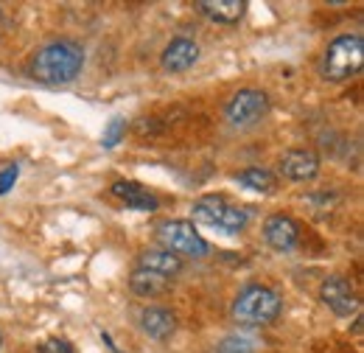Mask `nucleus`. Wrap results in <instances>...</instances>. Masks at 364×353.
<instances>
[{
    "label": "nucleus",
    "instance_id": "nucleus-1",
    "mask_svg": "<svg viewBox=\"0 0 364 353\" xmlns=\"http://www.w3.org/2000/svg\"><path fill=\"white\" fill-rule=\"evenodd\" d=\"M85 68V51L70 40L46 45L31 65V73L43 85H68L73 82Z\"/></svg>",
    "mask_w": 364,
    "mask_h": 353
},
{
    "label": "nucleus",
    "instance_id": "nucleus-2",
    "mask_svg": "<svg viewBox=\"0 0 364 353\" xmlns=\"http://www.w3.org/2000/svg\"><path fill=\"white\" fill-rule=\"evenodd\" d=\"M364 65V40L356 34H345L336 37L328 45L325 56H322V76L331 82H345L350 76H356Z\"/></svg>",
    "mask_w": 364,
    "mask_h": 353
},
{
    "label": "nucleus",
    "instance_id": "nucleus-3",
    "mask_svg": "<svg viewBox=\"0 0 364 353\" xmlns=\"http://www.w3.org/2000/svg\"><path fill=\"white\" fill-rule=\"evenodd\" d=\"M283 309L280 295L269 286H247L235 303H232V317L241 325H267L277 320V314Z\"/></svg>",
    "mask_w": 364,
    "mask_h": 353
},
{
    "label": "nucleus",
    "instance_id": "nucleus-4",
    "mask_svg": "<svg viewBox=\"0 0 364 353\" xmlns=\"http://www.w3.org/2000/svg\"><path fill=\"white\" fill-rule=\"evenodd\" d=\"M193 219L205 221L210 227H222V230L235 233V230H241L247 224L250 214L235 208V205H230L225 196H202L193 205Z\"/></svg>",
    "mask_w": 364,
    "mask_h": 353
},
{
    "label": "nucleus",
    "instance_id": "nucleus-5",
    "mask_svg": "<svg viewBox=\"0 0 364 353\" xmlns=\"http://www.w3.org/2000/svg\"><path fill=\"white\" fill-rule=\"evenodd\" d=\"M157 236H160L163 247L168 253H174V255H193V258H199V255L208 253V241L199 236V230L191 221H166V224H160Z\"/></svg>",
    "mask_w": 364,
    "mask_h": 353
},
{
    "label": "nucleus",
    "instance_id": "nucleus-6",
    "mask_svg": "<svg viewBox=\"0 0 364 353\" xmlns=\"http://www.w3.org/2000/svg\"><path fill=\"white\" fill-rule=\"evenodd\" d=\"M267 112H269V98L261 90H238L230 98L228 110H225V115H228L232 127H252Z\"/></svg>",
    "mask_w": 364,
    "mask_h": 353
},
{
    "label": "nucleus",
    "instance_id": "nucleus-7",
    "mask_svg": "<svg viewBox=\"0 0 364 353\" xmlns=\"http://www.w3.org/2000/svg\"><path fill=\"white\" fill-rule=\"evenodd\" d=\"M319 297L336 317H350L359 311V297H356L350 280H345V278H328L319 289Z\"/></svg>",
    "mask_w": 364,
    "mask_h": 353
},
{
    "label": "nucleus",
    "instance_id": "nucleus-8",
    "mask_svg": "<svg viewBox=\"0 0 364 353\" xmlns=\"http://www.w3.org/2000/svg\"><path fill=\"white\" fill-rule=\"evenodd\" d=\"M280 172L283 176L294 179V182H306L319 174V157L311 149H291L280 157Z\"/></svg>",
    "mask_w": 364,
    "mask_h": 353
},
{
    "label": "nucleus",
    "instance_id": "nucleus-9",
    "mask_svg": "<svg viewBox=\"0 0 364 353\" xmlns=\"http://www.w3.org/2000/svg\"><path fill=\"white\" fill-rule=\"evenodd\" d=\"M264 238H267V244H269L272 250L286 253V250L297 247V241H300V227H297V221L291 219V216L274 214V216H269L267 224H264Z\"/></svg>",
    "mask_w": 364,
    "mask_h": 353
},
{
    "label": "nucleus",
    "instance_id": "nucleus-10",
    "mask_svg": "<svg viewBox=\"0 0 364 353\" xmlns=\"http://www.w3.org/2000/svg\"><path fill=\"white\" fill-rule=\"evenodd\" d=\"M199 59V48L193 40H185V37H177L171 40V45L163 51V68L168 73H185L188 68H193V62Z\"/></svg>",
    "mask_w": 364,
    "mask_h": 353
},
{
    "label": "nucleus",
    "instance_id": "nucleus-11",
    "mask_svg": "<svg viewBox=\"0 0 364 353\" xmlns=\"http://www.w3.org/2000/svg\"><path fill=\"white\" fill-rule=\"evenodd\" d=\"M112 194L127 205V208H135V211H157V196L149 191V188H143V185H137V182H129V179H118L115 185H112Z\"/></svg>",
    "mask_w": 364,
    "mask_h": 353
},
{
    "label": "nucleus",
    "instance_id": "nucleus-12",
    "mask_svg": "<svg viewBox=\"0 0 364 353\" xmlns=\"http://www.w3.org/2000/svg\"><path fill=\"white\" fill-rule=\"evenodd\" d=\"M140 325H143V334L151 337V339H168L177 328V317L174 311L160 309V306H151L140 314Z\"/></svg>",
    "mask_w": 364,
    "mask_h": 353
},
{
    "label": "nucleus",
    "instance_id": "nucleus-13",
    "mask_svg": "<svg viewBox=\"0 0 364 353\" xmlns=\"http://www.w3.org/2000/svg\"><path fill=\"white\" fill-rule=\"evenodd\" d=\"M129 289L135 292L137 297H160L171 289V280L166 275H157V272H149V269H140L137 266L129 278Z\"/></svg>",
    "mask_w": 364,
    "mask_h": 353
},
{
    "label": "nucleus",
    "instance_id": "nucleus-14",
    "mask_svg": "<svg viewBox=\"0 0 364 353\" xmlns=\"http://www.w3.org/2000/svg\"><path fill=\"white\" fill-rule=\"evenodd\" d=\"M199 11L216 23H238L247 11L244 0H199Z\"/></svg>",
    "mask_w": 364,
    "mask_h": 353
},
{
    "label": "nucleus",
    "instance_id": "nucleus-15",
    "mask_svg": "<svg viewBox=\"0 0 364 353\" xmlns=\"http://www.w3.org/2000/svg\"><path fill=\"white\" fill-rule=\"evenodd\" d=\"M140 269H149V272H157V275H177L182 269V258H177L174 253L168 250H146L140 255Z\"/></svg>",
    "mask_w": 364,
    "mask_h": 353
},
{
    "label": "nucleus",
    "instance_id": "nucleus-16",
    "mask_svg": "<svg viewBox=\"0 0 364 353\" xmlns=\"http://www.w3.org/2000/svg\"><path fill=\"white\" fill-rule=\"evenodd\" d=\"M235 179L250 191H261V194H269L274 188V176L267 169H244L241 174H235Z\"/></svg>",
    "mask_w": 364,
    "mask_h": 353
},
{
    "label": "nucleus",
    "instance_id": "nucleus-17",
    "mask_svg": "<svg viewBox=\"0 0 364 353\" xmlns=\"http://www.w3.org/2000/svg\"><path fill=\"white\" fill-rule=\"evenodd\" d=\"M208 353H255V342L244 334H230L222 342H216Z\"/></svg>",
    "mask_w": 364,
    "mask_h": 353
},
{
    "label": "nucleus",
    "instance_id": "nucleus-18",
    "mask_svg": "<svg viewBox=\"0 0 364 353\" xmlns=\"http://www.w3.org/2000/svg\"><path fill=\"white\" fill-rule=\"evenodd\" d=\"M121 135H124V121H121V118H115V121L109 124L107 135H104V146H107V149H112V146L121 140Z\"/></svg>",
    "mask_w": 364,
    "mask_h": 353
},
{
    "label": "nucleus",
    "instance_id": "nucleus-19",
    "mask_svg": "<svg viewBox=\"0 0 364 353\" xmlns=\"http://www.w3.org/2000/svg\"><path fill=\"white\" fill-rule=\"evenodd\" d=\"M17 182V166H6L0 172V194H9V188Z\"/></svg>",
    "mask_w": 364,
    "mask_h": 353
},
{
    "label": "nucleus",
    "instance_id": "nucleus-20",
    "mask_svg": "<svg viewBox=\"0 0 364 353\" xmlns=\"http://www.w3.org/2000/svg\"><path fill=\"white\" fill-rule=\"evenodd\" d=\"M0 23H3V9H0Z\"/></svg>",
    "mask_w": 364,
    "mask_h": 353
}]
</instances>
